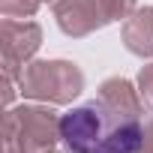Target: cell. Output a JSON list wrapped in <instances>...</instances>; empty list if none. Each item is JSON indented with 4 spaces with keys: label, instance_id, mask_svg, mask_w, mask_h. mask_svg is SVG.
<instances>
[{
    "label": "cell",
    "instance_id": "6da1fadb",
    "mask_svg": "<svg viewBox=\"0 0 153 153\" xmlns=\"http://www.w3.org/2000/svg\"><path fill=\"white\" fill-rule=\"evenodd\" d=\"M57 138L63 153H141L144 126L135 111L93 96L60 114Z\"/></svg>",
    "mask_w": 153,
    "mask_h": 153
}]
</instances>
